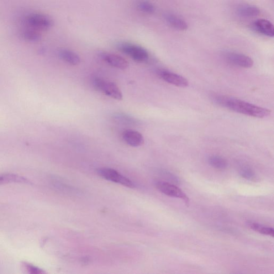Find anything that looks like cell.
<instances>
[{"mask_svg":"<svg viewBox=\"0 0 274 274\" xmlns=\"http://www.w3.org/2000/svg\"><path fill=\"white\" fill-rule=\"evenodd\" d=\"M215 103L233 111L256 118H265L271 114L270 110L238 99L217 95L213 97Z\"/></svg>","mask_w":274,"mask_h":274,"instance_id":"obj_1","label":"cell"},{"mask_svg":"<svg viewBox=\"0 0 274 274\" xmlns=\"http://www.w3.org/2000/svg\"><path fill=\"white\" fill-rule=\"evenodd\" d=\"M24 25L39 32L50 29L53 24L51 19L45 14L33 13L25 16Z\"/></svg>","mask_w":274,"mask_h":274,"instance_id":"obj_2","label":"cell"},{"mask_svg":"<svg viewBox=\"0 0 274 274\" xmlns=\"http://www.w3.org/2000/svg\"><path fill=\"white\" fill-rule=\"evenodd\" d=\"M92 83L95 89L107 95V96L117 100L123 99L122 92L115 83L104 81L98 77L92 78Z\"/></svg>","mask_w":274,"mask_h":274,"instance_id":"obj_3","label":"cell"},{"mask_svg":"<svg viewBox=\"0 0 274 274\" xmlns=\"http://www.w3.org/2000/svg\"><path fill=\"white\" fill-rule=\"evenodd\" d=\"M97 172L100 177L105 180L120 184L129 188H135V184L130 179L121 174L114 169L102 168L98 169Z\"/></svg>","mask_w":274,"mask_h":274,"instance_id":"obj_4","label":"cell"},{"mask_svg":"<svg viewBox=\"0 0 274 274\" xmlns=\"http://www.w3.org/2000/svg\"><path fill=\"white\" fill-rule=\"evenodd\" d=\"M118 48L123 53L137 62H144L149 59L148 51L140 46L125 43L120 44Z\"/></svg>","mask_w":274,"mask_h":274,"instance_id":"obj_5","label":"cell"},{"mask_svg":"<svg viewBox=\"0 0 274 274\" xmlns=\"http://www.w3.org/2000/svg\"><path fill=\"white\" fill-rule=\"evenodd\" d=\"M156 188L160 192L168 196L180 198L188 205L189 199L186 194L178 188L175 184L165 181H157L155 183Z\"/></svg>","mask_w":274,"mask_h":274,"instance_id":"obj_6","label":"cell"},{"mask_svg":"<svg viewBox=\"0 0 274 274\" xmlns=\"http://www.w3.org/2000/svg\"><path fill=\"white\" fill-rule=\"evenodd\" d=\"M224 59L230 64L243 68H250L254 66V61L248 56L235 52H226Z\"/></svg>","mask_w":274,"mask_h":274,"instance_id":"obj_7","label":"cell"},{"mask_svg":"<svg viewBox=\"0 0 274 274\" xmlns=\"http://www.w3.org/2000/svg\"><path fill=\"white\" fill-rule=\"evenodd\" d=\"M157 73L162 80L176 86L186 87L188 85V82L186 78L174 72L166 70H159Z\"/></svg>","mask_w":274,"mask_h":274,"instance_id":"obj_8","label":"cell"},{"mask_svg":"<svg viewBox=\"0 0 274 274\" xmlns=\"http://www.w3.org/2000/svg\"><path fill=\"white\" fill-rule=\"evenodd\" d=\"M100 57L109 65L120 70H125L129 66V63L127 61L117 54L102 52L100 54Z\"/></svg>","mask_w":274,"mask_h":274,"instance_id":"obj_9","label":"cell"},{"mask_svg":"<svg viewBox=\"0 0 274 274\" xmlns=\"http://www.w3.org/2000/svg\"><path fill=\"white\" fill-rule=\"evenodd\" d=\"M125 143L132 147H139L144 143V138L139 132L133 130H126L122 135Z\"/></svg>","mask_w":274,"mask_h":274,"instance_id":"obj_10","label":"cell"},{"mask_svg":"<svg viewBox=\"0 0 274 274\" xmlns=\"http://www.w3.org/2000/svg\"><path fill=\"white\" fill-rule=\"evenodd\" d=\"M253 28L258 33L273 37L274 28L273 24L270 21L265 19H257L253 24Z\"/></svg>","mask_w":274,"mask_h":274,"instance_id":"obj_11","label":"cell"},{"mask_svg":"<svg viewBox=\"0 0 274 274\" xmlns=\"http://www.w3.org/2000/svg\"><path fill=\"white\" fill-rule=\"evenodd\" d=\"M165 18L168 24L173 28L180 31L186 30L188 28V25L186 21L175 15L167 14L165 16Z\"/></svg>","mask_w":274,"mask_h":274,"instance_id":"obj_12","label":"cell"},{"mask_svg":"<svg viewBox=\"0 0 274 274\" xmlns=\"http://www.w3.org/2000/svg\"><path fill=\"white\" fill-rule=\"evenodd\" d=\"M10 183L30 184L31 182L28 179L19 175L13 174V173L0 174V185Z\"/></svg>","mask_w":274,"mask_h":274,"instance_id":"obj_13","label":"cell"},{"mask_svg":"<svg viewBox=\"0 0 274 274\" xmlns=\"http://www.w3.org/2000/svg\"><path fill=\"white\" fill-rule=\"evenodd\" d=\"M59 56L62 60L72 66H77L81 62L80 57L70 50H61L59 51Z\"/></svg>","mask_w":274,"mask_h":274,"instance_id":"obj_14","label":"cell"},{"mask_svg":"<svg viewBox=\"0 0 274 274\" xmlns=\"http://www.w3.org/2000/svg\"><path fill=\"white\" fill-rule=\"evenodd\" d=\"M20 35L24 40L30 42H35L41 38L40 32L24 25L20 30Z\"/></svg>","mask_w":274,"mask_h":274,"instance_id":"obj_15","label":"cell"},{"mask_svg":"<svg viewBox=\"0 0 274 274\" xmlns=\"http://www.w3.org/2000/svg\"><path fill=\"white\" fill-rule=\"evenodd\" d=\"M237 12L240 17H256L260 14L259 8L251 5H245L238 9Z\"/></svg>","mask_w":274,"mask_h":274,"instance_id":"obj_16","label":"cell"},{"mask_svg":"<svg viewBox=\"0 0 274 274\" xmlns=\"http://www.w3.org/2000/svg\"><path fill=\"white\" fill-rule=\"evenodd\" d=\"M208 161L210 166L220 171L225 170L228 165L224 158L217 155L209 156Z\"/></svg>","mask_w":274,"mask_h":274,"instance_id":"obj_17","label":"cell"},{"mask_svg":"<svg viewBox=\"0 0 274 274\" xmlns=\"http://www.w3.org/2000/svg\"><path fill=\"white\" fill-rule=\"evenodd\" d=\"M247 224L251 229L257 232V233L270 236L272 237L274 236V231L272 228L254 222H249Z\"/></svg>","mask_w":274,"mask_h":274,"instance_id":"obj_18","label":"cell"},{"mask_svg":"<svg viewBox=\"0 0 274 274\" xmlns=\"http://www.w3.org/2000/svg\"><path fill=\"white\" fill-rule=\"evenodd\" d=\"M239 173L241 177L247 180L254 181L256 179L255 172L248 166H244L240 167Z\"/></svg>","mask_w":274,"mask_h":274,"instance_id":"obj_19","label":"cell"},{"mask_svg":"<svg viewBox=\"0 0 274 274\" xmlns=\"http://www.w3.org/2000/svg\"><path fill=\"white\" fill-rule=\"evenodd\" d=\"M138 8L142 12L152 14L155 12V7L151 2L147 0H141L137 4Z\"/></svg>","mask_w":274,"mask_h":274,"instance_id":"obj_20","label":"cell"},{"mask_svg":"<svg viewBox=\"0 0 274 274\" xmlns=\"http://www.w3.org/2000/svg\"><path fill=\"white\" fill-rule=\"evenodd\" d=\"M23 266L25 270L28 273L33 274H40L44 273V271L38 267L32 265L28 263H23Z\"/></svg>","mask_w":274,"mask_h":274,"instance_id":"obj_21","label":"cell"}]
</instances>
